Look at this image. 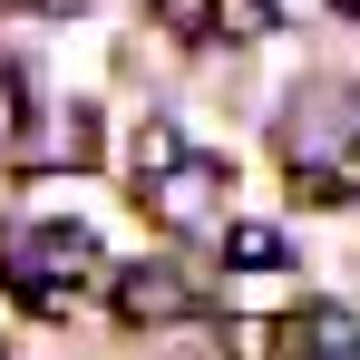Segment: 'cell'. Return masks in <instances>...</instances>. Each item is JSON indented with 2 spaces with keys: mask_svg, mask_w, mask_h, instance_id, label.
I'll return each mask as SVG.
<instances>
[{
  "mask_svg": "<svg viewBox=\"0 0 360 360\" xmlns=\"http://www.w3.org/2000/svg\"><path fill=\"white\" fill-rule=\"evenodd\" d=\"M0 283L30 302L39 321H68L88 292H108V263H98V243L78 234V224H30V234H10V253H0Z\"/></svg>",
  "mask_w": 360,
  "mask_h": 360,
  "instance_id": "6da1fadb",
  "label": "cell"
},
{
  "mask_svg": "<svg viewBox=\"0 0 360 360\" xmlns=\"http://www.w3.org/2000/svg\"><path fill=\"white\" fill-rule=\"evenodd\" d=\"M108 311H117L127 331H156V321L205 311V283L176 273V263H127V273H108Z\"/></svg>",
  "mask_w": 360,
  "mask_h": 360,
  "instance_id": "7a4b0ae2",
  "label": "cell"
},
{
  "mask_svg": "<svg viewBox=\"0 0 360 360\" xmlns=\"http://www.w3.org/2000/svg\"><path fill=\"white\" fill-rule=\"evenodd\" d=\"M214 195H224V166H214V156H166V166L146 176V214L195 234V224H214Z\"/></svg>",
  "mask_w": 360,
  "mask_h": 360,
  "instance_id": "3957f363",
  "label": "cell"
},
{
  "mask_svg": "<svg viewBox=\"0 0 360 360\" xmlns=\"http://www.w3.org/2000/svg\"><path fill=\"white\" fill-rule=\"evenodd\" d=\"M273 360H360V321L351 311H292V321H273Z\"/></svg>",
  "mask_w": 360,
  "mask_h": 360,
  "instance_id": "277c9868",
  "label": "cell"
},
{
  "mask_svg": "<svg viewBox=\"0 0 360 360\" xmlns=\"http://www.w3.org/2000/svg\"><path fill=\"white\" fill-rule=\"evenodd\" d=\"M224 263L234 273H283V234L273 224H224Z\"/></svg>",
  "mask_w": 360,
  "mask_h": 360,
  "instance_id": "5b68a950",
  "label": "cell"
},
{
  "mask_svg": "<svg viewBox=\"0 0 360 360\" xmlns=\"http://www.w3.org/2000/svg\"><path fill=\"white\" fill-rule=\"evenodd\" d=\"M292 195H302V205H351L360 166H292Z\"/></svg>",
  "mask_w": 360,
  "mask_h": 360,
  "instance_id": "8992f818",
  "label": "cell"
},
{
  "mask_svg": "<svg viewBox=\"0 0 360 360\" xmlns=\"http://www.w3.org/2000/svg\"><path fill=\"white\" fill-rule=\"evenodd\" d=\"M166 156H185V136H176V127H136V176H156Z\"/></svg>",
  "mask_w": 360,
  "mask_h": 360,
  "instance_id": "52a82bcc",
  "label": "cell"
},
{
  "mask_svg": "<svg viewBox=\"0 0 360 360\" xmlns=\"http://www.w3.org/2000/svg\"><path fill=\"white\" fill-rule=\"evenodd\" d=\"M156 20H166V30H185V39H195V30H214V0H156Z\"/></svg>",
  "mask_w": 360,
  "mask_h": 360,
  "instance_id": "ba28073f",
  "label": "cell"
},
{
  "mask_svg": "<svg viewBox=\"0 0 360 360\" xmlns=\"http://www.w3.org/2000/svg\"><path fill=\"white\" fill-rule=\"evenodd\" d=\"M224 351H234V360H273V321H234Z\"/></svg>",
  "mask_w": 360,
  "mask_h": 360,
  "instance_id": "9c48e42d",
  "label": "cell"
},
{
  "mask_svg": "<svg viewBox=\"0 0 360 360\" xmlns=\"http://www.w3.org/2000/svg\"><path fill=\"white\" fill-rule=\"evenodd\" d=\"M20 117H30V98H20V78L0 68V146H20Z\"/></svg>",
  "mask_w": 360,
  "mask_h": 360,
  "instance_id": "30bf717a",
  "label": "cell"
},
{
  "mask_svg": "<svg viewBox=\"0 0 360 360\" xmlns=\"http://www.w3.org/2000/svg\"><path fill=\"white\" fill-rule=\"evenodd\" d=\"M351 10H360V0H351Z\"/></svg>",
  "mask_w": 360,
  "mask_h": 360,
  "instance_id": "8fae6325",
  "label": "cell"
}]
</instances>
